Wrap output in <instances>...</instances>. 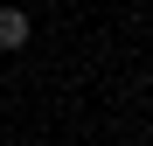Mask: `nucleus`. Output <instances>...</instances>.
Segmentation results:
<instances>
[{
    "mask_svg": "<svg viewBox=\"0 0 153 146\" xmlns=\"http://www.w3.org/2000/svg\"><path fill=\"white\" fill-rule=\"evenodd\" d=\"M28 35H35L28 14H21V7H0V49H28Z\"/></svg>",
    "mask_w": 153,
    "mask_h": 146,
    "instance_id": "obj_1",
    "label": "nucleus"
}]
</instances>
